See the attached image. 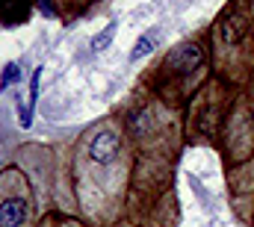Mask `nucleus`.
<instances>
[{"mask_svg": "<svg viewBox=\"0 0 254 227\" xmlns=\"http://www.w3.org/2000/svg\"><path fill=\"white\" fill-rule=\"evenodd\" d=\"M246 3V9H249V18H252V24H254V0H243Z\"/></svg>", "mask_w": 254, "mask_h": 227, "instance_id": "ddd939ff", "label": "nucleus"}, {"mask_svg": "<svg viewBox=\"0 0 254 227\" xmlns=\"http://www.w3.org/2000/svg\"><path fill=\"white\" fill-rule=\"evenodd\" d=\"M133 148V174L122 227H178V166L187 148L184 110L166 107L142 83L116 104Z\"/></svg>", "mask_w": 254, "mask_h": 227, "instance_id": "f257e3e1", "label": "nucleus"}, {"mask_svg": "<svg viewBox=\"0 0 254 227\" xmlns=\"http://www.w3.org/2000/svg\"><path fill=\"white\" fill-rule=\"evenodd\" d=\"M252 227H254V225H252Z\"/></svg>", "mask_w": 254, "mask_h": 227, "instance_id": "4468645a", "label": "nucleus"}, {"mask_svg": "<svg viewBox=\"0 0 254 227\" xmlns=\"http://www.w3.org/2000/svg\"><path fill=\"white\" fill-rule=\"evenodd\" d=\"M225 189L234 216L243 225H254V160L225 169Z\"/></svg>", "mask_w": 254, "mask_h": 227, "instance_id": "6e6552de", "label": "nucleus"}, {"mask_svg": "<svg viewBox=\"0 0 254 227\" xmlns=\"http://www.w3.org/2000/svg\"><path fill=\"white\" fill-rule=\"evenodd\" d=\"M237 95H240V89L228 86L222 77L213 74L198 89V95L190 101V107L184 110V139H187V145L216 148Z\"/></svg>", "mask_w": 254, "mask_h": 227, "instance_id": "39448f33", "label": "nucleus"}, {"mask_svg": "<svg viewBox=\"0 0 254 227\" xmlns=\"http://www.w3.org/2000/svg\"><path fill=\"white\" fill-rule=\"evenodd\" d=\"M33 227H89L80 216H74V213H63V210H45L42 216H39V222Z\"/></svg>", "mask_w": 254, "mask_h": 227, "instance_id": "9b49d317", "label": "nucleus"}, {"mask_svg": "<svg viewBox=\"0 0 254 227\" xmlns=\"http://www.w3.org/2000/svg\"><path fill=\"white\" fill-rule=\"evenodd\" d=\"M101 0H54V12L63 24H74L83 15H89Z\"/></svg>", "mask_w": 254, "mask_h": 227, "instance_id": "9d476101", "label": "nucleus"}, {"mask_svg": "<svg viewBox=\"0 0 254 227\" xmlns=\"http://www.w3.org/2000/svg\"><path fill=\"white\" fill-rule=\"evenodd\" d=\"M216 151H219L225 169H234L240 163L254 160V113L246 101V95H243V89L231 107V115L225 121V130H222Z\"/></svg>", "mask_w": 254, "mask_h": 227, "instance_id": "0eeeda50", "label": "nucleus"}, {"mask_svg": "<svg viewBox=\"0 0 254 227\" xmlns=\"http://www.w3.org/2000/svg\"><path fill=\"white\" fill-rule=\"evenodd\" d=\"M213 77V59H210V39L207 30H198L187 39L175 42L154 59L139 83L157 95L172 110H187L198 89Z\"/></svg>", "mask_w": 254, "mask_h": 227, "instance_id": "7ed1b4c3", "label": "nucleus"}, {"mask_svg": "<svg viewBox=\"0 0 254 227\" xmlns=\"http://www.w3.org/2000/svg\"><path fill=\"white\" fill-rule=\"evenodd\" d=\"M39 0H0V27H21L36 15Z\"/></svg>", "mask_w": 254, "mask_h": 227, "instance_id": "1a4fd4ad", "label": "nucleus"}, {"mask_svg": "<svg viewBox=\"0 0 254 227\" xmlns=\"http://www.w3.org/2000/svg\"><path fill=\"white\" fill-rule=\"evenodd\" d=\"M60 171L74 216H80L89 227L125 225L133 148L116 110L83 127L65 145Z\"/></svg>", "mask_w": 254, "mask_h": 227, "instance_id": "f03ea898", "label": "nucleus"}, {"mask_svg": "<svg viewBox=\"0 0 254 227\" xmlns=\"http://www.w3.org/2000/svg\"><path fill=\"white\" fill-rule=\"evenodd\" d=\"M213 74L243 89L254 77V24L243 0H228L207 27Z\"/></svg>", "mask_w": 254, "mask_h": 227, "instance_id": "20e7f679", "label": "nucleus"}, {"mask_svg": "<svg viewBox=\"0 0 254 227\" xmlns=\"http://www.w3.org/2000/svg\"><path fill=\"white\" fill-rule=\"evenodd\" d=\"M39 222V195L21 166L0 169V227H33Z\"/></svg>", "mask_w": 254, "mask_h": 227, "instance_id": "423d86ee", "label": "nucleus"}, {"mask_svg": "<svg viewBox=\"0 0 254 227\" xmlns=\"http://www.w3.org/2000/svg\"><path fill=\"white\" fill-rule=\"evenodd\" d=\"M243 95H246V101H249V107H252V113H254V77L249 80V86H243Z\"/></svg>", "mask_w": 254, "mask_h": 227, "instance_id": "f8f14e48", "label": "nucleus"}]
</instances>
